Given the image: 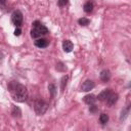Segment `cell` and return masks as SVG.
<instances>
[{"label": "cell", "instance_id": "6da1fadb", "mask_svg": "<svg viewBox=\"0 0 131 131\" xmlns=\"http://www.w3.org/2000/svg\"><path fill=\"white\" fill-rule=\"evenodd\" d=\"M8 88H9V91H10V94H11L12 98L15 101L24 102V101L27 100V98H28V90L23 84H19V83L13 81V82L9 83Z\"/></svg>", "mask_w": 131, "mask_h": 131}, {"label": "cell", "instance_id": "7a4b0ae2", "mask_svg": "<svg viewBox=\"0 0 131 131\" xmlns=\"http://www.w3.org/2000/svg\"><path fill=\"white\" fill-rule=\"evenodd\" d=\"M48 34V29L39 20H35L32 25V30H31V37L34 39H37L39 37L45 36Z\"/></svg>", "mask_w": 131, "mask_h": 131}, {"label": "cell", "instance_id": "3957f363", "mask_svg": "<svg viewBox=\"0 0 131 131\" xmlns=\"http://www.w3.org/2000/svg\"><path fill=\"white\" fill-rule=\"evenodd\" d=\"M34 110L38 116H42L48 110V103L43 99H37L34 103Z\"/></svg>", "mask_w": 131, "mask_h": 131}, {"label": "cell", "instance_id": "277c9868", "mask_svg": "<svg viewBox=\"0 0 131 131\" xmlns=\"http://www.w3.org/2000/svg\"><path fill=\"white\" fill-rule=\"evenodd\" d=\"M23 13L19 10H15L12 14H11V21L12 24L16 27V28H20L23 25Z\"/></svg>", "mask_w": 131, "mask_h": 131}, {"label": "cell", "instance_id": "5b68a950", "mask_svg": "<svg viewBox=\"0 0 131 131\" xmlns=\"http://www.w3.org/2000/svg\"><path fill=\"white\" fill-rule=\"evenodd\" d=\"M94 86H95L94 82H93L92 80H89V79H87V80H85V81L82 83V85H81V91H84V92H88V91L92 90V89L94 88Z\"/></svg>", "mask_w": 131, "mask_h": 131}, {"label": "cell", "instance_id": "8992f818", "mask_svg": "<svg viewBox=\"0 0 131 131\" xmlns=\"http://www.w3.org/2000/svg\"><path fill=\"white\" fill-rule=\"evenodd\" d=\"M118 98H119V95L117 93H114V92H111V94L108 95V97L105 99V102L108 106H112L114 105L117 101H118Z\"/></svg>", "mask_w": 131, "mask_h": 131}, {"label": "cell", "instance_id": "52a82bcc", "mask_svg": "<svg viewBox=\"0 0 131 131\" xmlns=\"http://www.w3.org/2000/svg\"><path fill=\"white\" fill-rule=\"evenodd\" d=\"M35 46L38 47V48H46L48 45H49V41L47 39H44V38H40V39H37L35 42H34Z\"/></svg>", "mask_w": 131, "mask_h": 131}, {"label": "cell", "instance_id": "ba28073f", "mask_svg": "<svg viewBox=\"0 0 131 131\" xmlns=\"http://www.w3.org/2000/svg\"><path fill=\"white\" fill-rule=\"evenodd\" d=\"M73 48H74V44L72 43V41H70V40H63L62 41V49L64 52L69 53L73 50Z\"/></svg>", "mask_w": 131, "mask_h": 131}, {"label": "cell", "instance_id": "9c48e42d", "mask_svg": "<svg viewBox=\"0 0 131 131\" xmlns=\"http://www.w3.org/2000/svg\"><path fill=\"white\" fill-rule=\"evenodd\" d=\"M111 92H112L111 89H104L103 91H101V92L98 94V96H97L96 99H98V100H100V101H105V99L108 97V95L111 94Z\"/></svg>", "mask_w": 131, "mask_h": 131}, {"label": "cell", "instance_id": "30bf717a", "mask_svg": "<svg viewBox=\"0 0 131 131\" xmlns=\"http://www.w3.org/2000/svg\"><path fill=\"white\" fill-rule=\"evenodd\" d=\"M99 77H100V80H101L102 82H107V81L111 79V72H110L108 70H102V71L100 72Z\"/></svg>", "mask_w": 131, "mask_h": 131}, {"label": "cell", "instance_id": "8fae6325", "mask_svg": "<svg viewBox=\"0 0 131 131\" xmlns=\"http://www.w3.org/2000/svg\"><path fill=\"white\" fill-rule=\"evenodd\" d=\"M83 100H84V102L85 103H87V104H94L95 103V101H96V97H95V95H93V94H87V95H85L84 97H83Z\"/></svg>", "mask_w": 131, "mask_h": 131}, {"label": "cell", "instance_id": "7c38bea8", "mask_svg": "<svg viewBox=\"0 0 131 131\" xmlns=\"http://www.w3.org/2000/svg\"><path fill=\"white\" fill-rule=\"evenodd\" d=\"M93 8H94V4H93L92 1H87V2L84 4V6H83V9H84V11H85L86 13L92 12V11H93Z\"/></svg>", "mask_w": 131, "mask_h": 131}, {"label": "cell", "instance_id": "4fadbf2b", "mask_svg": "<svg viewBox=\"0 0 131 131\" xmlns=\"http://www.w3.org/2000/svg\"><path fill=\"white\" fill-rule=\"evenodd\" d=\"M11 115L14 117V118H19L20 115H21V111L18 106L16 105H13L12 106V111H11Z\"/></svg>", "mask_w": 131, "mask_h": 131}, {"label": "cell", "instance_id": "5bb4252c", "mask_svg": "<svg viewBox=\"0 0 131 131\" xmlns=\"http://www.w3.org/2000/svg\"><path fill=\"white\" fill-rule=\"evenodd\" d=\"M129 111H130V105H127L124 110H122L121 116H120V120H121V121H124V120L127 118V116H128V114H129Z\"/></svg>", "mask_w": 131, "mask_h": 131}, {"label": "cell", "instance_id": "9a60e30c", "mask_svg": "<svg viewBox=\"0 0 131 131\" xmlns=\"http://www.w3.org/2000/svg\"><path fill=\"white\" fill-rule=\"evenodd\" d=\"M48 91H49V94H50V97L51 98H54L55 94H56V87L54 84H49L48 85Z\"/></svg>", "mask_w": 131, "mask_h": 131}, {"label": "cell", "instance_id": "2e32d148", "mask_svg": "<svg viewBox=\"0 0 131 131\" xmlns=\"http://www.w3.org/2000/svg\"><path fill=\"white\" fill-rule=\"evenodd\" d=\"M107 121H108V116L106 114H101L99 116V123L101 125H105L107 123Z\"/></svg>", "mask_w": 131, "mask_h": 131}, {"label": "cell", "instance_id": "e0dca14e", "mask_svg": "<svg viewBox=\"0 0 131 131\" xmlns=\"http://www.w3.org/2000/svg\"><path fill=\"white\" fill-rule=\"evenodd\" d=\"M78 23H79L80 26H88L89 23H90V19L87 18V17H82V18L78 19Z\"/></svg>", "mask_w": 131, "mask_h": 131}, {"label": "cell", "instance_id": "ac0fdd59", "mask_svg": "<svg viewBox=\"0 0 131 131\" xmlns=\"http://www.w3.org/2000/svg\"><path fill=\"white\" fill-rule=\"evenodd\" d=\"M68 80H69V76H63L62 78H61V86H60V88H61V91H63L64 90V88H66V86H67V84H68Z\"/></svg>", "mask_w": 131, "mask_h": 131}, {"label": "cell", "instance_id": "d6986e66", "mask_svg": "<svg viewBox=\"0 0 131 131\" xmlns=\"http://www.w3.org/2000/svg\"><path fill=\"white\" fill-rule=\"evenodd\" d=\"M56 70H57V71H60V72H63V71L67 70V68H66V66H64L62 62H58V63L56 64Z\"/></svg>", "mask_w": 131, "mask_h": 131}, {"label": "cell", "instance_id": "ffe728a7", "mask_svg": "<svg viewBox=\"0 0 131 131\" xmlns=\"http://www.w3.org/2000/svg\"><path fill=\"white\" fill-rule=\"evenodd\" d=\"M57 4H58L59 7H63V6H66L68 4V0H58Z\"/></svg>", "mask_w": 131, "mask_h": 131}, {"label": "cell", "instance_id": "44dd1931", "mask_svg": "<svg viewBox=\"0 0 131 131\" xmlns=\"http://www.w3.org/2000/svg\"><path fill=\"white\" fill-rule=\"evenodd\" d=\"M89 111H90V113H95V112L97 111V107H96V105H94V104H90Z\"/></svg>", "mask_w": 131, "mask_h": 131}, {"label": "cell", "instance_id": "7402d4cb", "mask_svg": "<svg viewBox=\"0 0 131 131\" xmlns=\"http://www.w3.org/2000/svg\"><path fill=\"white\" fill-rule=\"evenodd\" d=\"M20 34H21V30H20V28H16L15 31H14V36H19Z\"/></svg>", "mask_w": 131, "mask_h": 131}, {"label": "cell", "instance_id": "603a6c76", "mask_svg": "<svg viewBox=\"0 0 131 131\" xmlns=\"http://www.w3.org/2000/svg\"><path fill=\"white\" fill-rule=\"evenodd\" d=\"M6 2H7V0H0V6L4 7L6 5Z\"/></svg>", "mask_w": 131, "mask_h": 131}, {"label": "cell", "instance_id": "cb8c5ba5", "mask_svg": "<svg viewBox=\"0 0 131 131\" xmlns=\"http://www.w3.org/2000/svg\"><path fill=\"white\" fill-rule=\"evenodd\" d=\"M2 58H3V54H2V52L0 51V61L2 60Z\"/></svg>", "mask_w": 131, "mask_h": 131}]
</instances>
